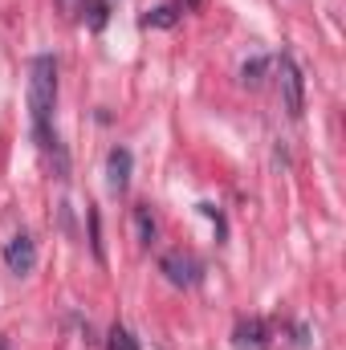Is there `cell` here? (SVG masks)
Instances as JSON below:
<instances>
[{
    "label": "cell",
    "instance_id": "cell-1",
    "mask_svg": "<svg viewBox=\"0 0 346 350\" xmlns=\"http://www.w3.org/2000/svg\"><path fill=\"white\" fill-rule=\"evenodd\" d=\"M53 102H57V62L49 53L29 62V118H33V139L41 147L57 143L49 135V118H53Z\"/></svg>",
    "mask_w": 346,
    "mask_h": 350
},
{
    "label": "cell",
    "instance_id": "cell-2",
    "mask_svg": "<svg viewBox=\"0 0 346 350\" xmlns=\"http://www.w3.org/2000/svg\"><path fill=\"white\" fill-rule=\"evenodd\" d=\"M277 90H281L285 110L293 118H302V110H306V78H302V70H297V62L289 53L277 57Z\"/></svg>",
    "mask_w": 346,
    "mask_h": 350
},
{
    "label": "cell",
    "instance_id": "cell-3",
    "mask_svg": "<svg viewBox=\"0 0 346 350\" xmlns=\"http://www.w3.org/2000/svg\"><path fill=\"white\" fill-rule=\"evenodd\" d=\"M4 265H8V273L29 277V273L37 269V241H33L29 232H16V237L4 245Z\"/></svg>",
    "mask_w": 346,
    "mask_h": 350
},
{
    "label": "cell",
    "instance_id": "cell-4",
    "mask_svg": "<svg viewBox=\"0 0 346 350\" xmlns=\"http://www.w3.org/2000/svg\"><path fill=\"white\" fill-rule=\"evenodd\" d=\"M232 347L237 350H269V322L265 318H241L232 330Z\"/></svg>",
    "mask_w": 346,
    "mask_h": 350
},
{
    "label": "cell",
    "instance_id": "cell-5",
    "mask_svg": "<svg viewBox=\"0 0 346 350\" xmlns=\"http://www.w3.org/2000/svg\"><path fill=\"white\" fill-rule=\"evenodd\" d=\"M159 273H163L172 285H196V277H200V265L191 261L187 253H168V257L159 261Z\"/></svg>",
    "mask_w": 346,
    "mask_h": 350
},
{
    "label": "cell",
    "instance_id": "cell-6",
    "mask_svg": "<svg viewBox=\"0 0 346 350\" xmlns=\"http://www.w3.org/2000/svg\"><path fill=\"white\" fill-rule=\"evenodd\" d=\"M131 151L127 147H114L110 155H106V187L110 191H127V183H131Z\"/></svg>",
    "mask_w": 346,
    "mask_h": 350
},
{
    "label": "cell",
    "instance_id": "cell-7",
    "mask_svg": "<svg viewBox=\"0 0 346 350\" xmlns=\"http://www.w3.org/2000/svg\"><path fill=\"white\" fill-rule=\"evenodd\" d=\"M175 21H179V8H175V4H159V8H151V12L143 16L147 29H172Z\"/></svg>",
    "mask_w": 346,
    "mask_h": 350
},
{
    "label": "cell",
    "instance_id": "cell-8",
    "mask_svg": "<svg viewBox=\"0 0 346 350\" xmlns=\"http://www.w3.org/2000/svg\"><path fill=\"white\" fill-rule=\"evenodd\" d=\"M135 224H139V241H143V245H151V241H155V216H151V208H147V204H139V208H135Z\"/></svg>",
    "mask_w": 346,
    "mask_h": 350
},
{
    "label": "cell",
    "instance_id": "cell-9",
    "mask_svg": "<svg viewBox=\"0 0 346 350\" xmlns=\"http://www.w3.org/2000/svg\"><path fill=\"white\" fill-rule=\"evenodd\" d=\"M265 70H269V62L265 57H253V62H245V70H241V82L249 90H257L265 82Z\"/></svg>",
    "mask_w": 346,
    "mask_h": 350
},
{
    "label": "cell",
    "instance_id": "cell-10",
    "mask_svg": "<svg viewBox=\"0 0 346 350\" xmlns=\"http://www.w3.org/2000/svg\"><path fill=\"white\" fill-rule=\"evenodd\" d=\"M106 350H139V342H135V334H131L127 326H114V330L106 334Z\"/></svg>",
    "mask_w": 346,
    "mask_h": 350
},
{
    "label": "cell",
    "instance_id": "cell-11",
    "mask_svg": "<svg viewBox=\"0 0 346 350\" xmlns=\"http://www.w3.org/2000/svg\"><path fill=\"white\" fill-rule=\"evenodd\" d=\"M86 21H90V29H102L106 25V4L102 0H90L86 4Z\"/></svg>",
    "mask_w": 346,
    "mask_h": 350
},
{
    "label": "cell",
    "instance_id": "cell-12",
    "mask_svg": "<svg viewBox=\"0 0 346 350\" xmlns=\"http://www.w3.org/2000/svg\"><path fill=\"white\" fill-rule=\"evenodd\" d=\"M90 237H94V257L102 261V232H98V212H90Z\"/></svg>",
    "mask_w": 346,
    "mask_h": 350
},
{
    "label": "cell",
    "instance_id": "cell-13",
    "mask_svg": "<svg viewBox=\"0 0 346 350\" xmlns=\"http://www.w3.org/2000/svg\"><path fill=\"white\" fill-rule=\"evenodd\" d=\"M179 8H183V12H191V8H200V0H183Z\"/></svg>",
    "mask_w": 346,
    "mask_h": 350
}]
</instances>
